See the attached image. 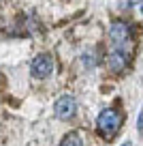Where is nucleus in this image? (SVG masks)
Wrapping results in <instances>:
<instances>
[{
  "label": "nucleus",
  "instance_id": "6e6552de",
  "mask_svg": "<svg viewBox=\"0 0 143 146\" xmlns=\"http://www.w3.org/2000/svg\"><path fill=\"white\" fill-rule=\"evenodd\" d=\"M141 11H143V5H141Z\"/></svg>",
  "mask_w": 143,
  "mask_h": 146
},
{
  "label": "nucleus",
  "instance_id": "0eeeda50",
  "mask_svg": "<svg viewBox=\"0 0 143 146\" xmlns=\"http://www.w3.org/2000/svg\"><path fill=\"white\" fill-rule=\"evenodd\" d=\"M122 146H130V142H124V144H122Z\"/></svg>",
  "mask_w": 143,
  "mask_h": 146
},
{
  "label": "nucleus",
  "instance_id": "f03ea898",
  "mask_svg": "<svg viewBox=\"0 0 143 146\" xmlns=\"http://www.w3.org/2000/svg\"><path fill=\"white\" fill-rule=\"evenodd\" d=\"M30 69H32V75H34V78L45 80V78H49L51 71H54V60H51V56L41 54V56H36V58L32 60Z\"/></svg>",
  "mask_w": 143,
  "mask_h": 146
},
{
  "label": "nucleus",
  "instance_id": "423d86ee",
  "mask_svg": "<svg viewBox=\"0 0 143 146\" xmlns=\"http://www.w3.org/2000/svg\"><path fill=\"white\" fill-rule=\"evenodd\" d=\"M60 146H83V144H81V137L77 133H68L66 137H62Z\"/></svg>",
  "mask_w": 143,
  "mask_h": 146
},
{
  "label": "nucleus",
  "instance_id": "f257e3e1",
  "mask_svg": "<svg viewBox=\"0 0 143 146\" xmlns=\"http://www.w3.org/2000/svg\"><path fill=\"white\" fill-rule=\"evenodd\" d=\"M96 127H98V131L103 133L105 137H113L117 131H120V127H122V116H120V112H117V110H111V108L103 110V112L98 114Z\"/></svg>",
  "mask_w": 143,
  "mask_h": 146
},
{
  "label": "nucleus",
  "instance_id": "20e7f679",
  "mask_svg": "<svg viewBox=\"0 0 143 146\" xmlns=\"http://www.w3.org/2000/svg\"><path fill=\"white\" fill-rule=\"evenodd\" d=\"M56 116L58 118H62V120H68V118H73L75 116V112H77V103H75V99L73 97H68V95H64V97H60L58 101H56Z\"/></svg>",
  "mask_w": 143,
  "mask_h": 146
},
{
  "label": "nucleus",
  "instance_id": "39448f33",
  "mask_svg": "<svg viewBox=\"0 0 143 146\" xmlns=\"http://www.w3.org/2000/svg\"><path fill=\"white\" fill-rule=\"evenodd\" d=\"M126 64H128V52L126 50L115 47V50L107 56V67H109L111 73H122L126 69Z\"/></svg>",
  "mask_w": 143,
  "mask_h": 146
},
{
  "label": "nucleus",
  "instance_id": "7ed1b4c3",
  "mask_svg": "<svg viewBox=\"0 0 143 146\" xmlns=\"http://www.w3.org/2000/svg\"><path fill=\"white\" fill-rule=\"evenodd\" d=\"M130 36V26L124 22H113L111 26H109V39H111L113 43H115L120 50H124L126 41H128Z\"/></svg>",
  "mask_w": 143,
  "mask_h": 146
}]
</instances>
